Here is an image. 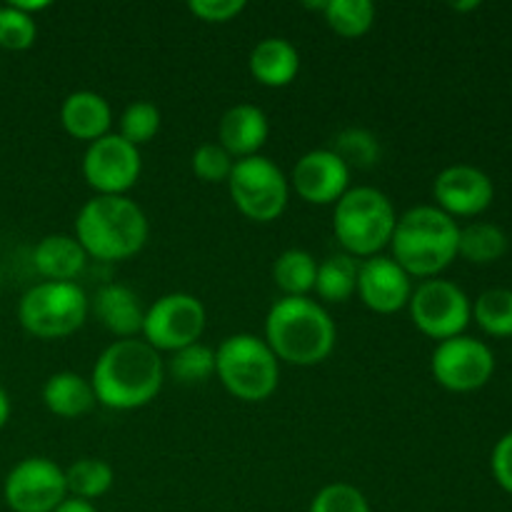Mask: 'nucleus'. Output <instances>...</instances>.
Instances as JSON below:
<instances>
[{"mask_svg":"<svg viewBox=\"0 0 512 512\" xmlns=\"http://www.w3.org/2000/svg\"><path fill=\"white\" fill-rule=\"evenodd\" d=\"M165 360L145 340H115L95 360L90 385L95 400L110 410H138L158 398Z\"/></svg>","mask_w":512,"mask_h":512,"instance_id":"obj_1","label":"nucleus"},{"mask_svg":"<svg viewBox=\"0 0 512 512\" xmlns=\"http://www.w3.org/2000/svg\"><path fill=\"white\" fill-rule=\"evenodd\" d=\"M263 340L280 363L313 368L330 358L338 343V328L318 300L280 298L265 315Z\"/></svg>","mask_w":512,"mask_h":512,"instance_id":"obj_2","label":"nucleus"},{"mask_svg":"<svg viewBox=\"0 0 512 512\" xmlns=\"http://www.w3.org/2000/svg\"><path fill=\"white\" fill-rule=\"evenodd\" d=\"M148 215L128 195H95L75 218V240L88 258L103 263L128 260L148 243Z\"/></svg>","mask_w":512,"mask_h":512,"instance_id":"obj_3","label":"nucleus"},{"mask_svg":"<svg viewBox=\"0 0 512 512\" xmlns=\"http://www.w3.org/2000/svg\"><path fill=\"white\" fill-rule=\"evenodd\" d=\"M460 225L435 205H415L398 215L390 258L410 278H438L458 258Z\"/></svg>","mask_w":512,"mask_h":512,"instance_id":"obj_4","label":"nucleus"},{"mask_svg":"<svg viewBox=\"0 0 512 512\" xmlns=\"http://www.w3.org/2000/svg\"><path fill=\"white\" fill-rule=\"evenodd\" d=\"M395 223H398V213H395L393 200L373 185L350 188L335 203V238L343 245V253L358 260L373 258V255H380V250L388 248Z\"/></svg>","mask_w":512,"mask_h":512,"instance_id":"obj_5","label":"nucleus"},{"mask_svg":"<svg viewBox=\"0 0 512 512\" xmlns=\"http://www.w3.org/2000/svg\"><path fill=\"white\" fill-rule=\"evenodd\" d=\"M215 375L233 398L263 403L278 390L280 360L253 333L228 335L215 350Z\"/></svg>","mask_w":512,"mask_h":512,"instance_id":"obj_6","label":"nucleus"},{"mask_svg":"<svg viewBox=\"0 0 512 512\" xmlns=\"http://www.w3.org/2000/svg\"><path fill=\"white\" fill-rule=\"evenodd\" d=\"M90 300L78 283L33 285L18 303V320L25 333L40 340H60L83 328Z\"/></svg>","mask_w":512,"mask_h":512,"instance_id":"obj_7","label":"nucleus"},{"mask_svg":"<svg viewBox=\"0 0 512 512\" xmlns=\"http://www.w3.org/2000/svg\"><path fill=\"white\" fill-rule=\"evenodd\" d=\"M233 205L255 223H273L288 208L290 180L265 155L235 160L228 178Z\"/></svg>","mask_w":512,"mask_h":512,"instance_id":"obj_8","label":"nucleus"},{"mask_svg":"<svg viewBox=\"0 0 512 512\" xmlns=\"http://www.w3.org/2000/svg\"><path fill=\"white\" fill-rule=\"evenodd\" d=\"M408 310L415 328L438 343L465 335V328L473 320V303L468 293L453 280L443 278L423 280L418 288H413Z\"/></svg>","mask_w":512,"mask_h":512,"instance_id":"obj_9","label":"nucleus"},{"mask_svg":"<svg viewBox=\"0 0 512 512\" xmlns=\"http://www.w3.org/2000/svg\"><path fill=\"white\" fill-rule=\"evenodd\" d=\"M208 313L203 300L190 293H168L145 310L143 340L158 353H175L185 345L200 343Z\"/></svg>","mask_w":512,"mask_h":512,"instance_id":"obj_10","label":"nucleus"},{"mask_svg":"<svg viewBox=\"0 0 512 512\" xmlns=\"http://www.w3.org/2000/svg\"><path fill=\"white\" fill-rule=\"evenodd\" d=\"M435 383L450 393H473L485 388L495 373V355L483 340L458 335L438 343L430 358Z\"/></svg>","mask_w":512,"mask_h":512,"instance_id":"obj_11","label":"nucleus"},{"mask_svg":"<svg viewBox=\"0 0 512 512\" xmlns=\"http://www.w3.org/2000/svg\"><path fill=\"white\" fill-rule=\"evenodd\" d=\"M143 173L140 148L130 145L118 133L88 143L83 155V178L95 195H125Z\"/></svg>","mask_w":512,"mask_h":512,"instance_id":"obj_12","label":"nucleus"},{"mask_svg":"<svg viewBox=\"0 0 512 512\" xmlns=\"http://www.w3.org/2000/svg\"><path fill=\"white\" fill-rule=\"evenodd\" d=\"M3 498L13 512H55L68 498L65 473L50 458H25L8 473Z\"/></svg>","mask_w":512,"mask_h":512,"instance_id":"obj_13","label":"nucleus"},{"mask_svg":"<svg viewBox=\"0 0 512 512\" xmlns=\"http://www.w3.org/2000/svg\"><path fill=\"white\" fill-rule=\"evenodd\" d=\"M433 198L435 208L450 218H475L493 205L495 185L485 170L458 163L440 170L433 183Z\"/></svg>","mask_w":512,"mask_h":512,"instance_id":"obj_14","label":"nucleus"},{"mask_svg":"<svg viewBox=\"0 0 512 512\" xmlns=\"http://www.w3.org/2000/svg\"><path fill=\"white\" fill-rule=\"evenodd\" d=\"M288 180L305 203L335 205L350 190V168L330 148H318L295 160Z\"/></svg>","mask_w":512,"mask_h":512,"instance_id":"obj_15","label":"nucleus"},{"mask_svg":"<svg viewBox=\"0 0 512 512\" xmlns=\"http://www.w3.org/2000/svg\"><path fill=\"white\" fill-rule=\"evenodd\" d=\"M358 295L373 313L393 315L408 308L413 278L390 255H373L360 260Z\"/></svg>","mask_w":512,"mask_h":512,"instance_id":"obj_16","label":"nucleus"},{"mask_svg":"<svg viewBox=\"0 0 512 512\" xmlns=\"http://www.w3.org/2000/svg\"><path fill=\"white\" fill-rule=\"evenodd\" d=\"M270 123L263 108L253 103H238L223 113L218 123V143L235 160L260 155V148L268 143Z\"/></svg>","mask_w":512,"mask_h":512,"instance_id":"obj_17","label":"nucleus"},{"mask_svg":"<svg viewBox=\"0 0 512 512\" xmlns=\"http://www.w3.org/2000/svg\"><path fill=\"white\" fill-rule=\"evenodd\" d=\"M95 318L100 320L108 333L118 335L120 340L138 338L143 333L145 308L140 305V298L120 283H108L95 293L93 300Z\"/></svg>","mask_w":512,"mask_h":512,"instance_id":"obj_18","label":"nucleus"},{"mask_svg":"<svg viewBox=\"0 0 512 512\" xmlns=\"http://www.w3.org/2000/svg\"><path fill=\"white\" fill-rule=\"evenodd\" d=\"M60 123L65 133L75 140H93L103 138L110 133L113 125V108L108 100L93 90H75L60 105Z\"/></svg>","mask_w":512,"mask_h":512,"instance_id":"obj_19","label":"nucleus"},{"mask_svg":"<svg viewBox=\"0 0 512 512\" xmlns=\"http://www.w3.org/2000/svg\"><path fill=\"white\" fill-rule=\"evenodd\" d=\"M33 265L50 283H73L88 265V253L75 235L53 233L35 245Z\"/></svg>","mask_w":512,"mask_h":512,"instance_id":"obj_20","label":"nucleus"},{"mask_svg":"<svg viewBox=\"0 0 512 512\" xmlns=\"http://www.w3.org/2000/svg\"><path fill=\"white\" fill-rule=\"evenodd\" d=\"M250 75L265 88H285L300 73V53L290 40L263 38L248 58Z\"/></svg>","mask_w":512,"mask_h":512,"instance_id":"obj_21","label":"nucleus"},{"mask_svg":"<svg viewBox=\"0 0 512 512\" xmlns=\"http://www.w3.org/2000/svg\"><path fill=\"white\" fill-rule=\"evenodd\" d=\"M43 403L58 418L73 420L90 413L98 400H95L90 380H85L78 373H70V370H63V373H55L45 380Z\"/></svg>","mask_w":512,"mask_h":512,"instance_id":"obj_22","label":"nucleus"},{"mask_svg":"<svg viewBox=\"0 0 512 512\" xmlns=\"http://www.w3.org/2000/svg\"><path fill=\"white\" fill-rule=\"evenodd\" d=\"M360 260L348 253H333L318 263L315 293L325 303H345L358 293Z\"/></svg>","mask_w":512,"mask_h":512,"instance_id":"obj_23","label":"nucleus"},{"mask_svg":"<svg viewBox=\"0 0 512 512\" xmlns=\"http://www.w3.org/2000/svg\"><path fill=\"white\" fill-rule=\"evenodd\" d=\"M318 260L303 248H288L273 263V280L283 298H308L315 288Z\"/></svg>","mask_w":512,"mask_h":512,"instance_id":"obj_24","label":"nucleus"},{"mask_svg":"<svg viewBox=\"0 0 512 512\" xmlns=\"http://www.w3.org/2000/svg\"><path fill=\"white\" fill-rule=\"evenodd\" d=\"M65 473V488H68V498L78 500H93L103 498L115 483V470L110 463L100 458H80L73 465L63 470Z\"/></svg>","mask_w":512,"mask_h":512,"instance_id":"obj_25","label":"nucleus"},{"mask_svg":"<svg viewBox=\"0 0 512 512\" xmlns=\"http://www.w3.org/2000/svg\"><path fill=\"white\" fill-rule=\"evenodd\" d=\"M508 253V235L493 223H470L460 228L458 255L468 263L490 265Z\"/></svg>","mask_w":512,"mask_h":512,"instance_id":"obj_26","label":"nucleus"},{"mask_svg":"<svg viewBox=\"0 0 512 512\" xmlns=\"http://www.w3.org/2000/svg\"><path fill=\"white\" fill-rule=\"evenodd\" d=\"M165 375L180 385H203L215 375V350L203 343L185 345L170 353L165 363Z\"/></svg>","mask_w":512,"mask_h":512,"instance_id":"obj_27","label":"nucleus"},{"mask_svg":"<svg viewBox=\"0 0 512 512\" xmlns=\"http://www.w3.org/2000/svg\"><path fill=\"white\" fill-rule=\"evenodd\" d=\"M473 320L493 338H512V290L490 288L473 303Z\"/></svg>","mask_w":512,"mask_h":512,"instance_id":"obj_28","label":"nucleus"},{"mask_svg":"<svg viewBox=\"0 0 512 512\" xmlns=\"http://www.w3.org/2000/svg\"><path fill=\"white\" fill-rule=\"evenodd\" d=\"M323 18L343 38H360L373 28L375 5L370 0H325Z\"/></svg>","mask_w":512,"mask_h":512,"instance_id":"obj_29","label":"nucleus"},{"mask_svg":"<svg viewBox=\"0 0 512 512\" xmlns=\"http://www.w3.org/2000/svg\"><path fill=\"white\" fill-rule=\"evenodd\" d=\"M333 150L350 170L353 168H373L380 160V143L370 130L348 128L335 135Z\"/></svg>","mask_w":512,"mask_h":512,"instance_id":"obj_30","label":"nucleus"},{"mask_svg":"<svg viewBox=\"0 0 512 512\" xmlns=\"http://www.w3.org/2000/svg\"><path fill=\"white\" fill-rule=\"evenodd\" d=\"M160 123H163V118H160V110L153 103H148V100H135V103H130L120 113L118 135L123 140H128L130 145H135V148H140V145L150 143L158 135Z\"/></svg>","mask_w":512,"mask_h":512,"instance_id":"obj_31","label":"nucleus"},{"mask_svg":"<svg viewBox=\"0 0 512 512\" xmlns=\"http://www.w3.org/2000/svg\"><path fill=\"white\" fill-rule=\"evenodd\" d=\"M193 173L198 175L203 183H228L230 173H233L235 158L215 140V143H203L195 148L193 158Z\"/></svg>","mask_w":512,"mask_h":512,"instance_id":"obj_32","label":"nucleus"},{"mask_svg":"<svg viewBox=\"0 0 512 512\" xmlns=\"http://www.w3.org/2000/svg\"><path fill=\"white\" fill-rule=\"evenodd\" d=\"M308 512H370V503L355 485L330 483L318 490Z\"/></svg>","mask_w":512,"mask_h":512,"instance_id":"obj_33","label":"nucleus"},{"mask_svg":"<svg viewBox=\"0 0 512 512\" xmlns=\"http://www.w3.org/2000/svg\"><path fill=\"white\" fill-rule=\"evenodd\" d=\"M38 38L35 18L20 13L13 5H0V48L28 50Z\"/></svg>","mask_w":512,"mask_h":512,"instance_id":"obj_34","label":"nucleus"},{"mask_svg":"<svg viewBox=\"0 0 512 512\" xmlns=\"http://www.w3.org/2000/svg\"><path fill=\"white\" fill-rule=\"evenodd\" d=\"M245 0H190L188 10L203 23H230L245 10Z\"/></svg>","mask_w":512,"mask_h":512,"instance_id":"obj_35","label":"nucleus"},{"mask_svg":"<svg viewBox=\"0 0 512 512\" xmlns=\"http://www.w3.org/2000/svg\"><path fill=\"white\" fill-rule=\"evenodd\" d=\"M490 470H493L495 483L512 495V433L503 435L495 443L493 455H490Z\"/></svg>","mask_w":512,"mask_h":512,"instance_id":"obj_36","label":"nucleus"},{"mask_svg":"<svg viewBox=\"0 0 512 512\" xmlns=\"http://www.w3.org/2000/svg\"><path fill=\"white\" fill-rule=\"evenodd\" d=\"M8 5H13L15 10H20V13L30 15V18H33V13H40V10L50 8L48 0H10Z\"/></svg>","mask_w":512,"mask_h":512,"instance_id":"obj_37","label":"nucleus"},{"mask_svg":"<svg viewBox=\"0 0 512 512\" xmlns=\"http://www.w3.org/2000/svg\"><path fill=\"white\" fill-rule=\"evenodd\" d=\"M55 512H98L93 503L88 500H78V498H65L63 503L55 508Z\"/></svg>","mask_w":512,"mask_h":512,"instance_id":"obj_38","label":"nucleus"},{"mask_svg":"<svg viewBox=\"0 0 512 512\" xmlns=\"http://www.w3.org/2000/svg\"><path fill=\"white\" fill-rule=\"evenodd\" d=\"M8 420H10V398L8 393H5L3 385H0V430L8 425Z\"/></svg>","mask_w":512,"mask_h":512,"instance_id":"obj_39","label":"nucleus"},{"mask_svg":"<svg viewBox=\"0 0 512 512\" xmlns=\"http://www.w3.org/2000/svg\"><path fill=\"white\" fill-rule=\"evenodd\" d=\"M453 8L455 10H475V8H480V3L478 0H470V3H453Z\"/></svg>","mask_w":512,"mask_h":512,"instance_id":"obj_40","label":"nucleus"}]
</instances>
